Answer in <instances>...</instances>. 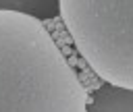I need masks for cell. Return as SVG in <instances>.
<instances>
[{
  "mask_svg": "<svg viewBox=\"0 0 133 112\" xmlns=\"http://www.w3.org/2000/svg\"><path fill=\"white\" fill-rule=\"evenodd\" d=\"M0 10H12L39 21H50L58 17V0H0Z\"/></svg>",
  "mask_w": 133,
  "mask_h": 112,
  "instance_id": "obj_4",
  "label": "cell"
},
{
  "mask_svg": "<svg viewBox=\"0 0 133 112\" xmlns=\"http://www.w3.org/2000/svg\"><path fill=\"white\" fill-rule=\"evenodd\" d=\"M87 100L44 21L0 10V112H87Z\"/></svg>",
  "mask_w": 133,
  "mask_h": 112,
  "instance_id": "obj_1",
  "label": "cell"
},
{
  "mask_svg": "<svg viewBox=\"0 0 133 112\" xmlns=\"http://www.w3.org/2000/svg\"><path fill=\"white\" fill-rule=\"evenodd\" d=\"M58 17L104 83L133 89V0H58Z\"/></svg>",
  "mask_w": 133,
  "mask_h": 112,
  "instance_id": "obj_2",
  "label": "cell"
},
{
  "mask_svg": "<svg viewBox=\"0 0 133 112\" xmlns=\"http://www.w3.org/2000/svg\"><path fill=\"white\" fill-rule=\"evenodd\" d=\"M87 112H133V89L104 83L89 95Z\"/></svg>",
  "mask_w": 133,
  "mask_h": 112,
  "instance_id": "obj_3",
  "label": "cell"
}]
</instances>
